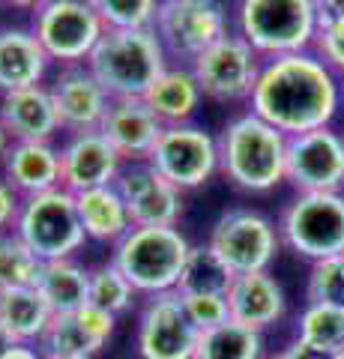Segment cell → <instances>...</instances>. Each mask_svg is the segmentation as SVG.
Listing matches in <instances>:
<instances>
[{"label":"cell","instance_id":"7a4b0ae2","mask_svg":"<svg viewBox=\"0 0 344 359\" xmlns=\"http://www.w3.org/2000/svg\"><path fill=\"white\" fill-rule=\"evenodd\" d=\"M287 135L270 126L254 111L231 117L219 132V174L242 192L263 195L284 183Z\"/></svg>","mask_w":344,"mask_h":359},{"label":"cell","instance_id":"ffe728a7","mask_svg":"<svg viewBox=\"0 0 344 359\" xmlns=\"http://www.w3.org/2000/svg\"><path fill=\"white\" fill-rule=\"evenodd\" d=\"M228 309H231V320L263 332L266 327H273V323L284 318L287 297L270 269L266 273H246V276H234V282H231Z\"/></svg>","mask_w":344,"mask_h":359},{"label":"cell","instance_id":"7dc6e473","mask_svg":"<svg viewBox=\"0 0 344 359\" xmlns=\"http://www.w3.org/2000/svg\"><path fill=\"white\" fill-rule=\"evenodd\" d=\"M341 96H344V78H341Z\"/></svg>","mask_w":344,"mask_h":359},{"label":"cell","instance_id":"484cf974","mask_svg":"<svg viewBox=\"0 0 344 359\" xmlns=\"http://www.w3.org/2000/svg\"><path fill=\"white\" fill-rule=\"evenodd\" d=\"M33 287L42 294L54 314L84 309L90 302V269H84L75 257L42 261Z\"/></svg>","mask_w":344,"mask_h":359},{"label":"cell","instance_id":"6da1fadb","mask_svg":"<svg viewBox=\"0 0 344 359\" xmlns=\"http://www.w3.org/2000/svg\"><path fill=\"white\" fill-rule=\"evenodd\" d=\"M249 105V111L284 132L287 138L324 129L332 126L344 105L341 78L315 51L263 57Z\"/></svg>","mask_w":344,"mask_h":359},{"label":"cell","instance_id":"4316f807","mask_svg":"<svg viewBox=\"0 0 344 359\" xmlns=\"http://www.w3.org/2000/svg\"><path fill=\"white\" fill-rule=\"evenodd\" d=\"M54 320V311L36 287H13L0 294V323L18 344H39Z\"/></svg>","mask_w":344,"mask_h":359},{"label":"cell","instance_id":"60d3db41","mask_svg":"<svg viewBox=\"0 0 344 359\" xmlns=\"http://www.w3.org/2000/svg\"><path fill=\"white\" fill-rule=\"evenodd\" d=\"M13 344H18L15 339H13V335H9L6 332V327H4V323H0V356H4L6 351H9V347H13Z\"/></svg>","mask_w":344,"mask_h":359},{"label":"cell","instance_id":"e0dca14e","mask_svg":"<svg viewBox=\"0 0 344 359\" xmlns=\"http://www.w3.org/2000/svg\"><path fill=\"white\" fill-rule=\"evenodd\" d=\"M120 168H123V156L111 147L102 132L69 135L60 147V186L72 195L114 186Z\"/></svg>","mask_w":344,"mask_h":359},{"label":"cell","instance_id":"836d02e7","mask_svg":"<svg viewBox=\"0 0 344 359\" xmlns=\"http://www.w3.org/2000/svg\"><path fill=\"white\" fill-rule=\"evenodd\" d=\"M105 27H153L162 0H87Z\"/></svg>","mask_w":344,"mask_h":359},{"label":"cell","instance_id":"f1b7e54d","mask_svg":"<svg viewBox=\"0 0 344 359\" xmlns=\"http://www.w3.org/2000/svg\"><path fill=\"white\" fill-rule=\"evenodd\" d=\"M296 339L312 347H320L324 353L341 351L344 347V309L308 302L303 314H299Z\"/></svg>","mask_w":344,"mask_h":359},{"label":"cell","instance_id":"7bdbcfd3","mask_svg":"<svg viewBox=\"0 0 344 359\" xmlns=\"http://www.w3.org/2000/svg\"><path fill=\"white\" fill-rule=\"evenodd\" d=\"M9 144H13V138H9V132H6V126L0 123V159L6 156V150H9Z\"/></svg>","mask_w":344,"mask_h":359},{"label":"cell","instance_id":"bcb514c9","mask_svg":"<svg viewBox=\"0 0 344 359\" xmlns=\"http://www.w3.org/2000/svg\"><path fill=\"white\" fill-rule=\"evenodd\" d=\"M46 359H72V356H46Z\"/></svg>","mask_w":344,"mask_h":359},{"label":"cell","instance_id":"ac0fdd59","mask_svg":"<svg viewBox=\"0 0 344 359\" xmlns=\"http://www.w3.org/2000/svg\"><path fill=\"white\" fill-rule=\"evenodd\" d=\"M117 318L87 302L84 309L54 314L46 339L39 341L46 356H72V359H93L114 335Z\"/></svg>","mask_w":344,"mask_h":359},{"label":"cell","instance_id":"d6986e66","mask_svg":"<svg viewBox=\"0 0 344 359\" xmlns=\"http://www.w3.org/2000/svg\"><path fill=\"white\" fill-rule=\"evenodd\" d=\"M162 129V120L153 114L144 99H111L108 114L99 126L111 147L123 156V162L147 159Z\"/></svg>","mask_w":344,"mask_h":359},{"label":"cell","instance_id":"4fadbf2b","mask_svg":"<svg viewBox=\"0 0 344 359\" xmlns=\"http://www.w3.org/2000/svg\"><path fill=\"white\" fill-rule=\"evenodd\" d=\"M198 341H201V330L188 320L177 290L147 297L135 330L141 359H195Z\"/></svg>","mask_w":344,"mask_h":359},{"label":"cell","instance_id":"8d00e7d4","mask_svg":"<svg viewBox=\"0 0 344 359\" xmlns=\"http://www.w3.org/2000/svg\"><path fill=\"white\" fill-rule=\"evenodd\" d=\"M18 210H21V195L6 183V180H0V233L15 228Z\"/></svg>","mask_w":344,"mask_h":359},{"label":"cell","instance_id":"ee69618b","mask_svg":"<svg viewBox=\"0 0 344 359\" xmlns=\"http://www.w3.org/2000/svg\"><path fill=\"white\" fill-rule=\"evenodd\" d=\"M329 359H344V347H341V351H336V353H332Z\"/></svg>","mask_w":344,"mask_h":359},{"label":"cell","instance_id":"ab89813d","mask_svg":"<svg viewBox=\"0 0 344 359\" xmlns=\"http://www.w3.org/2000/svg\"><path fill=\"white\" fill-rule=\"evenodd\" d=\"M0 359H46V353L36 344H13Z\"/></svg>","mask_w":344,"mask_h":359},{"label":"cell","instance_id":"52a82bcc","mask_svg":"<svg viewBox=\"0 0 344 359\" xmlns=\"http://www.w3.org/2000/svg\"><path fill=\"white\" fill-rule=\"evenodd\" d=\"M282 245L305 261L344 252V192H299L279 219Z\"/></svg>","mask_w":344,"mask_h":359},{"label":"cell","instance_id":"7c38bea8","mask_svg":"<svg viewBox=\"0 0 344 359\" xmlns=\"http://www.w3.org/2000/svg\"><path fill=\"white\" fill-rule=\"evenodd\" d=\"M188 66H192L204 96L216 99V102H249L263 57L240 33L231 30L228 36H221L207 51L198 54Z\"/></svg>","mask_w":344,"mask_h":359},{"label":"cell","instance_id":"ba28073f","mask_svg":"<svg viewBox=\"0 0 344 359\" xmlns=\"http://www.w3.org/2000/svg\"><path fill=\"white\" fill-rule=\"evenodd\" d=\"M209 252L231 269V276L266 273L279 257L282 237L270 216L249 207L225 210L209 231Z\"/></svg>","mask_w":344,"mask_h":359},{"label":"cell","instance_id":"83f0119b","mask_svg":"<svg viewBox=\"0 0 344 359\" xmlns=\"http://www.w3.org/2000/svg\"><path fill=\"white\" fill-rule=\"evenodd\" d=\"M195 359H263V332L246 323L225 320L201 332Z\"/></svg>","mask_w":344,"mask_h":359},{"label":"cell","instance_id":"d6a6232c","mask_svg":"<svg viewBox=\"0 0 344 359\" xmlns=\"http://www.w3.org/2000/svg\"><path fill=\"white\" fill-rule=\"evenodd\" d=\"M305 294H308V302L344 309V252L312 264Z\"/></svg>","mask_w":344,"mask_h":359},{"label":"cell","instance_id":"9c48e42d","mask_svg":"<svg viewBox=\"0 0 344 359\" xmlns=\"http://www.w3.org/2000/svg\"><path fill=\"white\" fill-rule=\"evenodd\" d=\"M30 30L46 54L60 66L87 63L105 33V21L87 0H46L33 9Z\"/></svg>","mask_w":344,"mask_h":359},{"label":"cell","instance_id":"5b68a950","mask_svg":"<svg viewBox=\"0 0 344 359\" xmlns=\"http://www.w3.org/2000/svg\"><path fill=\"white\" fill-rule=\"evenodd\" d=\"M188 252L192 243L183 237L180 228H132L114 245L111 261L120 266V273L138 294L156 297L177 290Z\"/></svg>","mask_w":344,"mask_h":359},{"label":"cell","instance_id":"cb8c5ba5","mask_svg":"<svg viewBox=\"0 0 344 359\" xmlns=\"http://www.w3.org/2000/svg\"><path fill=\"white\" fill-rule=\"evenodd\" d=\"M144 102L162 120V126H183V123H192V117L198 114L204 102V90L198 84L192 66L174 63L156 78Z\"/></svg>","mask_w":344,"mask_h":359},{"label":"cell","instance_id":"603a6c76","mask_svg":"<svg viewBox=\"0 0 344 359\" xmlns=\"http://www.w3.org/2000/svg\"><path fill=\"white\" fill-rule=\"evenodd\" d=\"M51 57L30 27H0V96L42 84Z\"/></svg>","mask_w":344,"mask_h":359},{"label":"cell","instance_id":"4dcf8cb0","mask_svg":"<svg viewBox=\"0 0 344 359\" xmlns=\"http://www.w3.org/2000/svg\"><path fill=\"white\" fill-rule=\"evenodd\" d=\"M135 297H138V290L132 287V282L120 273V266L114 261L90 269V306L120 318L123 311L132 309Z\"/></svg>","mask_w":344,"mask_h":359},{"label":"cell","instance_id":"9a60e30c","mask_svg":"<svg viewBox=\"0 0 344 359\" xmlns=\"http://www.w3.org/2000/svg\"><path fill=\"white\" fill-rule=\"evenodd\" d=\"M135 228H177L183 216V192L171 186L147 159L123 162L114 180Z\"/></svg>","mask_w":344,"mask_h":359},{"label":"cell","instance_id":"8992f818","mask_svg":"<svg viewBox=\"0 0 344 359\" xmlns=\"http://www.w3.org/2000/svg\"><path fill=\"white\" fill-rule=\"evenodd\" d=\"M13 231L25 240V245L39 261L72 257L87 243L75 195L66 192L63 186L21 198V210Z\"/></svg>","mask_w":344,"mask_h":359},{"label":"cell","instance_id":"2e32d148","mask_svg":"<svg viewBox=\"0 0 344 359\" xmlns=\"http://www.w3.org/2000/svg\"><path fill=\"white\" fill-rule=\"evenodd\" d=\"M48 90H51L63 132H69V135L99 132V126H102V120L108 114L111 96L96 81V75L87 69V63L60 66V72L54 75Z\"/></svg>","mask_w":344,"mask_h":359},{"label":"cell","instance_id":"b9f144b4","mask_svg":"<svg viewBox=\"0 0 344 359\" xmlns=\"http://www.w3.org/2000/svg\"><path fill=\"white\" fill-rule=\"evenodd\" d=\"M6 6H18V9H36V6H42L46 0H4Z\"/></svg>","mask_w":344,"mask_h":359},{"label":"cell","instance_id":"7402d4cb","mask_svg":"<svg viewBox=\"0 0 344 359\" xmlns=\"http://www.w3.org/2000/svg\"><path fill=\"white\" fill-rule=\"evenodd\" d=\"M4 180L21 198L60 186V150L51 141H13L4 156Z\"/></svg>","mask_w":344,"mask_h":359},{"label":"cell","instance_id":"5bb4252c","mask_svg":"<svg viewBox=\"0 0 344 359\" xmlns=\"http://www.w3.org/2000/svg\"><path fill=\"white\" fill-rule=\"evenodd\" d=\"M284 180L296 192H344V132L324 126L291 135Z\"/></svg>","mask_w":344,"mask_h":359},{"label":"cell","instance_id":"8fae6325","mask_svg":"<svg viewBox=\"0 0 344 359\" xmlns=\"http://www.w3.org/2000/svg\"><path fill=\"white\" fill-rule=\"evenodd\" d=\"M147 162L180 192H192L219 174V138L195 123L165 126Z\"/></svg>","mask_w":344,"mask_h":359},{"label":"cell","instance_id":"f35d334b","mask_svg":"<svg viewBox=\"0 0 344 359\" xmlns=\"http://www.w3.org/2000/svg\"><path fill=\"white\" fill-rule=\"evenodd\" d=\"M315 9H317L320 25H329V21L344 18V0H315Z\"/></svg>","mask_w":344,"mask_h":359},{"label":"cell","instance_id":"74e56055","mask_svg":"<svg viewBox=\"0 0 344 359\" xmlns=\"http://www.w3.org/2000/svg\"><path fill=\"white\" fill-rule=\"evenodd\" d=\"M282 353L287 359H329L332 356V353H324L320 347H312V344H305V341H299V339H294Z\"/></svg>","mask_w":344,"mask_h":359},{"label":"cell","instance_id":"f6af8a7d","mask_svg":"<svg viewBox=\"0 0 344 359\" xmlns=\"http://www.w3.org/2000/svg\"><path fill=\"white\" fill-rule=\"evenodd\" d=\"M263 359H287L284 353H273V356H263Z\"/></svg>","mask_w":344,"mask_h":359},{"label":"cell","instance_id":"d4e9b609","mask_svg":"<svg viewBox=\"0 0 344 359\" xmlns=\"http://www.w3.org/2000/svg\"><path fill=\"white\" fill-rule=\"evenodd\" d=\"M75 207H78V219H81L87 240L117 245L135 228L126 201L114 186H99V189L78 192L75 195Z\"/></svg>","mask_w":344,"mask_h":359},{"label":"cell","instance_id":"f546056e","mask_svg":"<svg viewBox=\"0 0 344 359\" xmlns=\"http://www.w3.org/2000/svg\"><path fill=\"white\" fill-rule=\"evenodd\" d=\"M231 282H234L231 269L209 252V245H192L177 290L180 294H228Z\"/></svg>","mask_w":344,"mask_h":359},{"label":"cell","instance_id":"30bf717a","mask_svg":"<svg viewBox=\"0 0 344 359\" xmlns=\"http://www.w3.org/2000/svg\"><path fill=\"white\" fill-rule=\"evenodd\" d=\"M153 30L168 57L188 66L213 42L228 36L231 15L221 0H162Z\"/></svg>","mask_w":344,"mask_h":359},{"label":"cell","instance_id":"d590c367","mask_svg":"<svg viewBox=\"0 0 344 359\" xmlns=\"http://www.w3.org/2000/svg\"><path fill=\"white\" fill-rule=\"evenodd\" d=\"M320 60H324L338 78H344V18L320 25L315 48H312Z\"/></svg>","mask_w":344,"mask_h":359},{"label":"cell","instance_id":"1f68e13d","mask_svg":"<svg viewBox=\"0 0 344 359\" xmlns=\"http://www.w3.org/2000/svg\"><path fill=\"white\" fill-rule=\"evenodd\" d=\"M39 257L33 255L15 231L0 233V294L13 287H30L39 273Z\"/></svg>","mask_w":344,"mask_h":359},{"label":"cell","instance_id":"3957f363","mask_svg":"<svg viewBox=\"0 0 344 359\" xmlns=\"http://www.w3.org/2000/svg\"><path fill=\"white\" fill-rule=\"evenodd\" d=\"M168 66V51L153 27H105L87 57V69L111 99H144Z\"/></svg>","mask_w":344,"mask_h":359},{"label":"cell","instance_id":"e575fe53","mask_svg":"<svg viewBox=\"0 0 344 359\" xmlns=\"http://www.w3.org/2000/svg\"><path fill=\"white\" fill-rule=\"evenodd\" d=\"M177 294H180V290H177ZM180 299H183V309L188 314V320H192L201 332L231 320L228 294H180Z\"/></svg>","mask_w":344,"mask_h":359},{"label":"cell","instance_id":"44dd1931","mask_svg":"<svg viewBox=\"0 0 344 359\" xmlns=\"http://www.w3.org/2000/svg\"><path fill=\"white\" fill-rule=\"evenodd\" d=\"M0 123L13 141H51L60 132L57 108L46 84L0 96Z\"/></svg>","mask_w":344,"mask_h":359},{"label":"cell","instance_id":"277c9868","mask_svg":"<svg viewBox=\"0 0 344 359\" xmlns=\"http://www.w3.org/2000/svg\"><path fill=\"white\" fill-rule=\"evenodd\" d=\"M320 21L315 0H237L234 33L261 57L312 51Z\"/></svg>","mask_w":344,"mask_h":359}]
</instances>
